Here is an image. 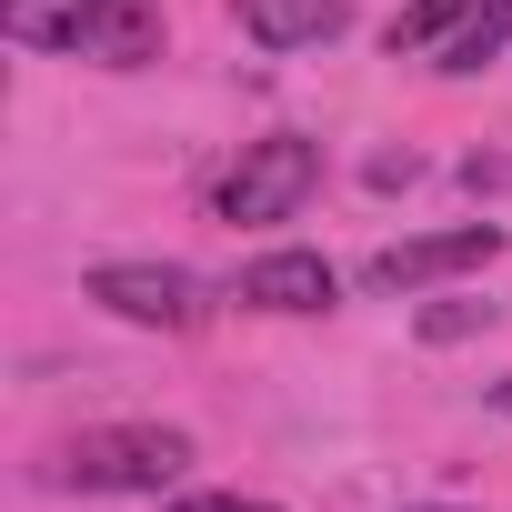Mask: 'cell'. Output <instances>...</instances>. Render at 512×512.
<instances>
[{"label": "cell", "mask_w": 512, "mask_h": 512, "mask_svg": "<svg viewBox=\"0 0 512 512\" xmlns=\"http://www.w3.org/2000/svg\"><path fill=\"white\" fill-rule=\"evenodd\" d=\"M312 191H322V141L272 131V141H251V151L221 171V221H292Z\"/></svg>", "instance_id": "cell-2"}, {"label": "cell", "mask_w": 512, "mask_h": 512, "mask_svg": "<svg viewBox=\"0 0 512 512\" xmlns=\"http://www.w3.org/2000/svg\"><path fill=\"white\" fill-rule=\"evenodd\" d=\"M241 31L262 41V51H312V41H342V0H231Z\"/></svg>", "instance_id": "cell-7"}, {"label": "cell", "mask_w": 512, "mask_h": 512, "mask_svg": "<svg viewBox=\"0 0 512 512\" xmlns=\"http://www.w3.org/2000/svg\"><path fill=\"white\" fill-rule=\"evenodd\" d=\"M482 11V0H402V11H392V51H432L452 21H472Z\"/></svg>", "instance_id": "cell-10"}, {"label": "cell", "mask_w": 512, "mask_h": 512, "mask_svg": "<svg viewBox=\"0 0 512 512\" xmlns=\"http://www.w3.org/2000/svg\"><path fill=\"white\" fill-rule=\"evenodd\" d=\"M161 512H282V502H251V492H181V502H161Z\"/></svg>", "instance_id": "cell-12"}, {"label": "cell", "mask_w": 512, "mask_h": 512, "mask_svg": "<svg viewBox=\"0 0 512 512\" xmlns=\"http://www.w3.org/2000/svg\"><path fill=\"white\" fill-rule=\"evenodd\" d=\"M91 21H101V0H0V41H21V51L91 61Z\"/></svg>", "instance_id": "cell-6"}, {"label": "cell", "mask_w": 512, "mask_h": 512, "mask_svg": "<svg viewBox=\"0 0 512 512\" xmlns=\"http://www.w3.org/2000/svg\"><path fill=\"white\" fill-rule=\"evenodd\" d=\"M181 472H191V432H171V422H101V432L61 442V462H51L61 492H171Z\"/></svg>", "instance_id": "cell-1"}, {"label": "cell", "mask_w": 512, "mask_h": 512, "mask_svg": "<svg viewBox=\"0 0 512 512\" xmlns=\"http://www.w3.org/2000/svg\"><path fill=\"white\" fill-rule=\"evenodd\" d=\"M241 302L251 312H332L342 302V272L322 251H262V262L241 272Z\"/></svg>", "instance_id": "cell-5"}, {"label": "cell", "mask_w": 512, "mask_h": 512, "mask_svg": "<svg viewBox=\"0 0 512 512\" xmlns=\"http://www.w3.org/2000/svg\"><path fill=\"white\" fill-rule=\"evenodd\" d=\"M482 322H492V302H432L422 312V342H472Z\"/></svg>", "instance_id": "cell-11"}, {"label": "cell", "mask_w": 512, "mask_h": 512, "mask_svg": "<svg viewBox=\"0 0 512 512\" xmlns=\"http://www.w3.org/2000/svg\"><path fill=\"white\" fill-rule=\"evenodd\" d=\"M422 512H452V502H422Z\"/></svg>", "instance_id": "cell-14"}, {"label": "cell", "mask_w": 512, "mask_h": 512, "mask_svg": "<svg viewBox=\"0 0 512 512\" xmlns=\"http://www.w3.org/2000/svg\"><path fill=\"white\" fill-rule=\"evenodd\" d=\"M482 262H502V221H452V231H422V241H392V251H372L362 262V292H432V282H452V272H482Z\"/></svg>", "instance_id": "cell-3"}, {"label": "cell", "mask_w": 512, "mask_h": 512, "mask_svg": "<svg viewBox=\"0 0 512 512\" xmlns=\"http://www.w3.org/2000/svg\"><path fill=\"white\" fill-rule=\"evenodd\" d=\"M502 41H512V0H482V11L472 21H452L442 41H432V71H482V61H502Z\"/></svg>", "instance_id": "cell-9"}, {"label": "cell", "mask_w": 512, "mask_h": 512, "mask_svg": "<svg viewBox=\"0 0 512 512\" xmlns=\"http://www.w3.org/2000/svg\"><path fill=\"white\" fill-rule=\"evenodd\" d=\"M91 302L121 312V322H141V332H191L201 322V282L181 262H101L91 272Z\"/></svg>", "instance_id": "cell-4"}, {"label": "cell", "mask_w": 512, "mask_h": 512, "mask_svg": "<svg viewBox=\"0 0 512 512\" xmlns=\"http://www.w3.org/2000/svg\"><path fill=\"white\" fill-rule=\"evenodd\" d=\"M492 412H502V422H512V372H502V382H492Z\"/></svg>", "instance_id": "cell-13"}, {"label": "cell", "mask_w": 512, "mask_h": 512, "mask_svg": "<svg viewBox=\"0 0 512 512\" xmlns=\"http://www.w3.org/2000/svg\"><path fill=\"white\" fill-rule=\"evenodd\" d=\"M91 61H101V71H141V61H161V0H101Z\"/></svg>", "instance_id": "cell-8"}]
</instances>
